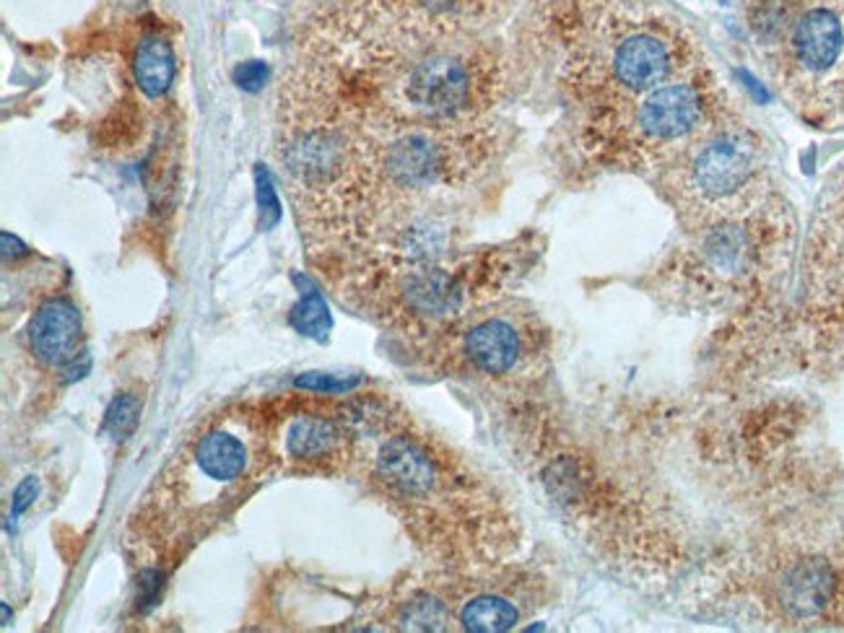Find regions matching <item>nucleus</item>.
Returning <instances> with one entry per match:
<instances>
[{
	"label": "nucleus",
	"mask_w": 844,
	"mask_h": 633,
	"mask_svg": "<svg viewBox=\"0 0 844 633\" xmlns=\"http://www.w3.org/2000/svg\"><path fill=\"white\" fill-rule=\"evenodd\" d=\"M275 159L312 260L374 234L382 188L370 118L341 71L312 58L289 68L275 99Z\"/></svg>",
	"instance_id": "obj_1"
},
{
	"label": "nucleus",
	"mask_w": 844,
	"mask_h": 633,
	"mask_svg": "<svg viewBox=\"0 0 844 633\" xmlns=\"http://www.w3.org/2000/svg\"><path fill=\"white\" fill-rule=\"evenodd\" d=\"M263 465L265 454L252 431L242 439L232 429H209L174 460L149 499L159 501L157 512L164 516L180 509L188 520H209L221 512V499L240 493L244 478H255Z\"/></svg>",
	"instance_id": "obj_2"
},
{
	"label": "nucleus",
	"mask_w": 844,
	"mask_h": 633,
	"mask_svg": "<svg viewBox=\"0 0 844 633\" xmlns=\"http://www.w3.org/2000/svg\"><path fill=\"white\" fill-rule=\"evenodd\" d=\"M242 421L255 434L268 468L330 475L354 460V436L341 419V408L291 400L283 411H248Z\"/></svg>",
	"instance_id": "obj_3"
},
{
	"label": "nucleus",
	"mask_w": 844,
	"mask_h": 633,
	"mask_svg": "<svg viewBox=\"0 0 844 633\" xmlns=\"http://www.w3.org/2000/svg\"><path fill=\"white\" fill-rule=\"evenodd\" d=\"M489 83L479 60L458 52H432L395 81V97L419 118L448 122L471 112Z\"/></svg>",
	"instance_id": "obj_4"
},
{
	"label": "nucleus",
	"mask_w": 844,
	"mask_h": 633,
	"mask_svg": "<svg viewBox=\"0 0 844 633\" xmlns=\"http://www.w3.org/2000/svg\"><path fill=\"white\" fill-rule=\"evenodd\" d=\"M29 351L48 369L71 364L81 345V314L68 297H52L29 320Z\"/></svg>",
	"instance_id": "obj_5"
},
{
	"label": "nucleus",
	"mask_w": 844,
	"mask_h": 633,
	"mask_svg": "<svg viewBox=\"0 0 844 633\" xmlns=\"http://www.w3.org/2000/svg\"><path fill=\"white\" fill-rule=\"evenodd\" d=\"M463 356L481 374H510L523 359V338L512 322L491 316L465 330Z\"/></svg>",
	"instance_id": "obj_6"
},
{
	"label": "nucleus",
	"mask_w": 844,
	"mask_h": 633,
	"mask_svg": "<svg viewBox=\"0 0 844 633\" xmlns=\"http://www.w3.org/2000/svg\"><path fill=\"white\" fill-rule=\"evenodd\" d=\"M751 167H754L751 145L738 135H727L700 153L694 164V180L707 195H731L748 180Z\"/></svg>",
	"instance_id": "obj_7"
},
{
	"label": "nucleus",
	"mask_w": 844,
	"mask_h": 633,
	"mask_svg": "<svg viewBox=\"0 0 844 633\" xmlns=\"http://www.w3.org/2000/svg\"><path fill=\"white\" fill-rule=\"evenodd\" d=\"M700 112V94L692 87L675 83V87L657 89L642 104L640 128L644 135L655 138V141H673V138H681L696 125Z\"/></svg>",
	"instance_id": "obj_8"
},
{
	"label": "nucleus",
	"mask_w": 844,
	"mask_h": 633,
	"mask_svg": "<svg viewBox=\"0 0 844 633\" xmlns=\"http://www.w3.org/2000/svg\"><path fill=\"white\" fill-rule=\"evenodd\" d=\"M671 68L665 42L652 34H634L613 52V76L629 91H644L657 87Z\"/></svg>",
	"instance_id": "obj_9"
},
{
	"label": "nucleus",
	"mask_w": 844,
	"mask_h": 633,
	"mask_svg": "<svg viewBox=\"0 0 844 633\" xmlns=\"http://www.w3.org/2000/svg\"><path fill=\"white\" fill-rule=\"evenodd\" d=\"M842 50V24L832 11H808L795 29V56L808 71H826Z\"/></svg>",
	"instance_id": "obj_10"
},
{
	"label": "nucleus",
	"mask_w": 844,
	"mask_h": 633,
	"mask_svg": "<svg viewBox=\"0 0 844 633\" xmlns=\"http://www.w3.org/2000/svg\"><path fill=\"white\" fill-rule=\"evenodd\" d=\"M174 73H178V60H174V50L167 42V37L143 34L133 58L138 89L149 99L164 97L174 83Z\"/></svg>",
	"instance_id": "obj_11"
},
{
	"label": "nucleus",
	"mask_w": 844,
	"mask_h": 633,
	"mask_svg": "<svg viewBox=\"0 0 844 633\" xmlns=\"http://www.w3.org/2000/svg\"><path fill=\"white\" fill-rule=\"evenodd\" d=\"M832 592V571L821 561H803L790 569L782 584L785 605L797 615H811L824 605Z\"/></svg>",
	"instance_id": "obj_12"
},
{
	"label": "nucleus",
	"mask_w": 844,
	"mask_h": 633,
	"mask_svg": "<svg viewBox=\"0 0 844 633\" xmlns=\"http://www.w3.org/2000/svg\"><path fill=\"white\" fill-rule=\"evenodd\" d=\"M518 607L502 594H475L460 607V625L473 633H502L518 623Z\"/></svg>",
	"instance_id": "obj_13"
},
{
	"label": "nucleus",
	"mask_w": 844,
	"mask_h": 633,
	"mask_svg": "<svg viewBox=\"0 0 844 633\" xmlns=\"http://www.w3.org/2000/svg\"><path fill=\"white\" fill-rule=\"evenodd\" d=\"M297 281L302 283V297H299L297 307L291 309V325L307 338L325 341L330 330V312L325 299H322L320 289L312 281H307L302 275H297Z\"/></svg>",
	"instance_id": "obj_14"
},
{
	"label": "nucleus",
	"mask_w": 844,
	"mask_h": 633,
	"mask_svg": "<svg viewBox=\"0 0 844 633\" xmlns=\"http://www.w3.org/2000/svg\"><path fill=\"white\" fill-rule=\"evenodd\" d=\"M141 419V398H135L133 392H122L110 403L104 413V431L112 439H128L138 426Z\"/></svg>",
	"instance_id": "obj_15"
},
{
	"label": "nucleus",
	"mask_w": 844,
	"mask_h": 633,
	"mask_svg": "<svg viewBox=\"0 0 844 633\" xmlns=\"http://www.w3.org/2000/svg\"><path fill=\"white\" fill-rule=\"evenodd\" d=\"M442 623H444V607H442V602L434 597L411 600L401 613V629L432 631V629H442Z\"/></svg>",
	"instance_id": "obj_16"
},
{
	"label": "nucleus",
	"mask_w": 844,
	"mask_h": 633,
	"mask_svg": "<svg viewBox=\"0 0 844 633\" xmlns=\"http://www.w3.org/2000/svg\"><path fill=\"white\" fill-rule=\"evenodd\" d=\"M255 188H258V208H260V229L268 231L281 221V200L273 188V177L263 164L255 169Z\"/></svg>",
	"instance_id": "obj_17"
},
{
	"label": "nucleus",
	"mask_w": 844,
	"mask_h": 633,
	"mask_svg": "<svg viewBox=\"0 0 844 633\" xmlns=\"http://www.w3.org/2000/svg\"><path fill=\"white\" fill-rule=\"evenodd\" d=\"M294 384L299 390L314 392V395H346L359 384V376H351V380H343V376L335 374H320V372H310L297 376Z\"/></svg>",
	"instance_id": "obj_18"
},
{
	"label": "nucleus",
	"mask_w": 844,
	"mask_h": 633,
	"mask_svg": "<svg viewBox=\"0 0 844 633\" xmlns=\"http://www.w3.org/2000/svg\"><path fill=\"white\" fill-rule=\"evenodd\" d=\"M268 73L271 71H268L265 60H244V63H240L232 71V79L242 91H248V94H258V91L268 83Z\"/></svg>",
	"instance_id": "obj_19"
},
{
	"label": "nucleus",
	"mask_w": 844,
	"mask_h": 633,
	"mask_svg": "<svg viewBox=\"0 0 844 633\" xmlns=\"http://www.w3.org/2000/svg\"><path fill=\"white\" fill-rule=\"evenodd\" d=\"M37 491H40V481L37 478H27L24 483L19 485L17 491H13V504H11V522H17L21 514L27 512L29 506L34 504L37 499Z\"/></svg>",
	"instance_id": "obj_20"
},
{
	"label": "nucleus",
	"mask_w": 844,
	"mask_h": 633,
	"mask_svg": "<svg viewBox=\"0 0 844 633\" xmlns=\"http://www.w3.org/2000/svg\"><path fill=\"white\" fill-rule=\"evenodd\" d=\"M3 247H11V234H9V231H3ZM13 247H17V250H13L17 254H24V252H27V250H24V244H21L19 239H13ZM9 252H11V250H9ZM9 252H6V254H9Z\"/></svg>",
	"instance_id": "obj_21"
},
{
	"label": "nucleus",
	"mask_w": 844,
	"mask_h": 633,
	"mask_svg": "<svg viewBox=\"0 0 844 633\" xmlns=\"http://www.w3.org/2000/svg\"><path fill=\"white\" fill-rule=\"evenodd\" d=\"M9 621H11V610H9V605H6V602H3V625H9Z\"/></svg>",
	"instance_id": "obj_22"
}]
</instances>
